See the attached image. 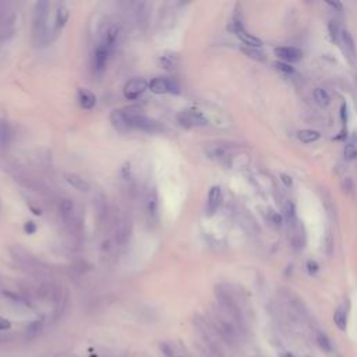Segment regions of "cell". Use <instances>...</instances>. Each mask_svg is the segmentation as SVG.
<instances>
[{
	"label": "cell",
	"instance_id": "7a4b0ae2",
	"mask_svg": "<svg viewBox=\"0 0 357 357\" xmlns=\"http://www.w3.org/2000/svg\"><path fill=\"white\" fill-rule=\"evenodd\" d=\"M49 1H37L32 13L31 39L35 48H42L52 41V31L49 28Z\"/></svg>",
	"mask_w": 357,
	"mask_h": 357
},
{
	"label": "cell",
	"instance_id": "f35d334b",
	"mask_svg": "<svg viewBox=\"0 0 357 357\" xmlns=\"http://www.w3.org/2000/svg\"><path fill=\"white\" fill-rule=\"evenodd\" d=\"M59 357H73V356H67V355H63V356H59Z\"/></svg>",
	"mask_w": 357,
	"mask_h": 357
},
{
	"label": "cell",
	"instance_id": "d4e9b609",
	"mask_svg": "<svg viewBox=\"0 0 357 357\" xmlns=\"http://www.w3.org/2000/svg\"><path fill=\"white\" fill-rule=\"evenodd\" d=\"M315 341L318 343V346L321 349L324 350V352H327V353H331L332 352V342H331V339L328 338L327 334H324V332H321V331H317V334H315Z\"/></svg>",
	"mask_w": 357,
	"mask_h": 357
},
{
	"label": "cell",
	"instance_id": "8d00e7d4",
	"mask_svg": "<svg viewBox=\"0 0 357 357\" xmlns=\"http://www.w3.org/2000/svg\"><path fill=\"white\" fill-rule=\"evenodd\" d=\"M272 219H274V223L276 225V226H281V225H282V216H279L278 213H274V218H272Z\"/></svg>",
	"mask_w": 357,
	"mask_h": 357
},
{
	"label": "cell",
	"instance_id": "ffe728a7",
	"mask_svg": "<svg viewBox=\"0 0 357 357\" xmlns=\"http://www.w3.org/2000/svg\"><path fill=\"white\" fill-rule=\"evenodd\" d=\"M159 60V64L167 71H173V70L177 69L179 66V54L175 53V52H163L158 57Z\"/></svg>",
	"mask_w": 357,
	"mask_h": 357
},
{
	"label": "cell",
	"instance_id": "7c38bea8",
	"mask_svg": "<svg viewBox=\"0 0 357 357\" xmlns=\"http://www.w3.org/2000/svg\"><path fill=\"white\" fill-rule=\"evenodd\" d=\"M275 54L285 61V63H297V61L302 60L303 57V52L302 49L295 48V46H281V48H276L274 51Z\"/></svg>",
	"mask_w": 357,
	"mask_h": 357
},
{
	"label": "cell",
	"instance_id": "7402d4cb",
	"mask_svg": "<svg viewBox=\"0 0 357 357\" xmlns=\"http://www.w3.org/2000/svg\"><path fill=\"white\" fill-rule=\"evenodd\" d=\"M160 349H162L163 355L166 357H190L186 353V350L177 349L175 345H172V343H163V345H160Z\"/></svg>",
	"mask_w": 357,
	"mask_h": 357
},
{
	"label": "cell",
	"instance_id": "6da1fadb",
	"mask_svg": "<svg viewBox=\"0 0 357 357\" xmlns=\"http://www.w3.org/2000/svg\"><path fill=\"white\" fill-rule=\"evenodd\" d=\"M110 123L114 130L120 133H129L131 130H137L143 133L155 134L163 130V126L158 120L148 117L140 106L114 109L110 114Z\"/></svg>",
	"mask_w": 357,
	"mask_h": 357
},
{
	"label": "cell",
	"instance_id": "44dd1931",
	"mask_svg": "<svg viewBox=\"0 0 357 357\" xmlns=\"http://www.w3.org/2000/svg\"><path fill=\"white\" fill-rule=\"evenodd\" d=\"M334 322L336 327L341 331H346L348 329V314L345 311L343 307H338L334 312Z\"/></svg>",
	"mask_w": 357,
	"mask_h": 357
},
{
	"label": "cell",
	"instance_id": "836d02e7",
	"mask_svg": "<svg viewBox=\"0 0 357 357\" xmlns=\"http://www.w3.org/2000/svg\"><path fill=\"white\" fill-rule=\"evenodd\" d=\"M10 327H11L10 321L0 317V331H7V329H10Z\"/></svg>",
	"mask_w": 357,
	"mask_h": 357
},
{
	"label": "cell",
	"instance_id": "9c48e42d",
	"mask_svg": "<svg viewBox=\"0 0 357 357\" xmlns=\"http://www.w3.org/2000/svg\"><path fill=\"white\" fill-rule=\"evenodd\" d=\"M148 85H150V83H147L145 78H141V77L131 78V80H129L127 83L124 84L123 95H124V98L127 99V101H136L148 90Z\"/></svg>",
	"mask_w": 357,
	"mask_h": 357
},
{
	"label": "cell",
	"instance_id": "d590c367",
	"mask_svg": "<svg viewBox=\"0 0 357 357\" xmlns=\"http://www.w3.org/2000/svg\"><path fill=\"white\" fill-rule=\"evenodd\" d=\"M341 117H342L343 124H346V122H348V106L346 105H342V107H341Z\"/></svg>",
	"mask_w": 357,
	"mask_h": 357
},
{
	"label": "cell",
	"instance_id": "2e32d148",
	"mask_svg": "<svg viewBox=\"0 0 357 357\" xmlns=\"http://www.w3.org/2000/svg\"><path fill=\"white\" fill-rule=\"evenodd\" d=\"M64 179L73 189L81 191V193H88V191L91 190V184L87 182L83 176L77 175V173H66Z\"/></svg>",
	"mask_w": 357,
	"mask_h": 357
},
{
	"label": "cell",
	"instance_id": "cb8c5ba5",
	"mask_svg": "<svg viewBox=\"0 0 357 357\" xmlns=\"http://www.w3.org/2000/svg\"><path fill=\"white\" fill-rule=\"evenodd\" d=\"M283 215H285V219H286L289 225H292V226L296 225V208H295V204H293L292 201H286V203H285V205H283Z\"/></svg>",
	"mask_w": 357,
	"mask_h": 357
},
{
	"label": "cell",
	"instance_id": "603a6c76",
	"mask_svg": "<svg viewBox=\"0 0 357 357\" xmlns=\"http://www.w3.org/2000/svg\"><path fill=\"white\" fill-rule=\"evenodd\" d=\"M297 137L304 144H311V143H315L317 140H319L321 134L317 130H302V131H299Z\"/></svg>",
	"mask_w": 357,
	"mask_h": 357
},
{
	"label": "cell",
	"instance_id": "277c9868",
	"mask_svg": "<svg viewBox=\"0 0 357 357\" xmlns=\"http://www.w3.org/2000/svg\"><path fill=\"white\" fill-rule=\"evenodd\" d=\"M10 253H11V257H13L15 262L21 266L23 269H25L28 274L38 276V278H42V276H46V275L49 274L48 268L38 258H35L30 251L23 249L21 246H18V244L13 246L10 249Z\"/></svg>",
	"mask_w": 357,
	"mask_h": 357
},
{
	"label": "cell",
	"instance_id": "4fadbf2b",
	"mask_svg": "<svg viewBox=\"0 0 357 357\" xmlns=\"http://www.w3.org/2000/svg\"><path fill=\"white\" fill-rule=\"evenodd\" d=\"M222 203V190L219 186H212L208 191V200H206V212L209 216L218 211Z\"/></svg>",
	"mask_w": 357,
	"mask_h": 357
},
{
	"label": "cell",
	"instance_id": "f1b7e54d",
	"mask_svg": "<svg viewBox=\"0 0 357 357\" xmlns=\"http://www.w3.org/2000/svg\"><path fill=\"white\" fill-rule=\"evenodd\" d=\"M275 67L276 69L279 70V71H282L283 74H295V69L290 66V64H288V63H285V61H276L275 63Z\"/></svg>",
	"mask_w": 357,
	"mask_h": 357
},
{
	"label": "cell",
	"instance_id": "5bb4252c",
	"mask_svg": "<svg viewBox=\"0 0 357 357\" xmlns=\"http://www.w3.org/2000/svg\"><path fill=\"white\" fill-rule=\"evenodd\" d=\"M150 3H136L134 4V10H133V14H134V20L140 28H145L147 24L150 21Z\"/></svg>",
	"mask_w": 357,
	"mask_h": 357
},
{
	"label": "cell",
	"instance_id": "9a60e30c",
	"mask_svg": "<svg viewBox=\"0 0 357 357\" xmlns=\"http://www.w3.org/2000/svg\"><path fill=\"white\" fill-rule=\"evenodd\" d=\"M77 101H78L80 106L85 110H91L97 105V97L85 88H80L77 91Z\"/></svg>",
	"mask_w": 357,
	"mask_h": 357
},
{
	"label": "cell",
	"instance_id": "3957f363",
	"mask_svg": "<svg viewBox=\"0 0 357 357\" xmlns=\"http://www.w3.org/2000/svg\"><path fill=\"white\" fill-rule=\"evenodd\" d=\"M59 213L63 220L64 228L67 229L70 235L81 236L83 233V220L77 211V206L71 198H61L59 201Z\"/></svg>",
	"mask_w": 357,
	"mask_h": 357
},
{
	"label": "cell",
	"instance_id": "74e56055",
	"mask_svg": "<svg viewBox=\"0 0 357 357\" xmlns=\"http://www.w3.org/2000/svg\"><path fill=\"white\" fill-rule=\"evenodd\" d=\"M279 357H295V355H292L290 352H282Z\"/></svg>",
	"mask_w": 357,
	"mask_h": 357
},
{
	"label": "cell",
	"instance_id": "83f0119b",
	"mask_svg": "<svg viewBox=\"0 0 357 357\" xmlns=\"http://www.w3.org/2000/svg\"><path fill=\"white\" fill-rule=\"evenodd\" d=\"M343 153H345V159L346 160H353L357 158V148L355 144H346L345 145V150H343Z\"/></svg>",
	"mask_w": 357,
	"mask_h": 357
},
{
	"label": "cell",
	"instance_id": "5b68a950",
	"mask_svg": "<svg viewBox=\"0 0 357 357\" xmlns=\"http://www.w3.org/2000/svg\"><path fill=\"white\" fill-rule=\"evenodd\" d=\"M176 120L182 127L189 130L197 129V127H205L208 124V119H206L205 114L196 107L182 109L176 116Z\"/></svg>",
	"mask_w": 357,
	"mask_h": 357
},
{
	"label": "cell",
	"instance_id": "8fae6325",
	"mask_svg": "<svg viewBox=\"0 0 357 357\" xmlns=\"http://www.w3.org/2000/svg\"><path fill=\"white\" fill-rule=\"evenodd\" d=\"M70 10L66 6V3H57L56 4V11H54V23L52 28V37H57L60 34L63 28L66 27V24L69 21Z\"/></svg>",
	"mask_w": 357,
	"mask_h": 357
},
{
	"label": "cell",
	"instance_id": "30bf717a",
	"mask_svg": "<svg viewBox=\"0 0 357 357\" xmlns=\"http://www.w3.org/2000/svg\"><path fill=\"white\" fill-rule=\"evenodd\" d=\"M145 212L151 222H156L159 216V196L155 187H150L145 193Z\"/></svg>",
	"mask_w": 357,
	"mask_h": 357
},
{
	"label": "cell",
	"instance_id": "e575fe53",
	"mask_svg": "<svg viewBox=\"0 0 357 357\" xmlns=\"http://www.w3.org/2000/svg\"><path fill=\"white\" fill-rule=\"evenodd\" d=\"M281 180L282 183L286 186V187H292V184H293V180H292V177L288 175H281Z\"/></svg>",
	"mask_w": 357,
	"mask_h": 357
},
{
	"label": "cell",
	"instance_id": "ba28073f",
	"mask_svg": "<svg viewBox=\"0 0 357 357\" xmlns=\"http://www.w3.org/2000/svg\"><path fill=\"white\" fill-rule=\"evenodd\" d=\"M151 92L156 95H165V94H179L180 92V85L175 78L170 77H155L151 80L148 85Z\"/></svg>",
	"mask_w": 357,
	"mask_h": 357
},
{
	"label": "cell",
	"instance_id": "52a82bcc",
	"mask_svg": "<svg viewBox=\"0 0 357 357\" xmlns=\"http://www.w3.org/2000/svg\"><path fill=\"white\" fill-rule=\"evenodd\" d=\"M112 54H113V52L105 45H102V44L97 45L94 54H92V73H94V76L101 77L106 71L107 63L110 60Z\"/></svg>",
	"mask_w": 357,
	"mask_h": 357
},
{
	"label": "cell",
	"instance_id": "d6a6232c",
	"mask_svg": "<svg viewBox=\"0 0 357 357\" xmlns=\"http://www.w3.org/2000/svg\"><path fill=\"white\" fill-rule=\"evenodd\" d=\"M327 4L329 6V7H332L334 10H336L338 13L343 11V6H342V3H341V1H327Z\"/></svg>",
	"mask_w": 357,
	"mask_h": 357
},
{
	"label": "cell",
	"instance_id": "f546056e",
	"mask_svg": "<svg viewBox=\"0 0 357 357\" xmlns=\"http://www.w3.org/2000/svg\"><path fill=\"white\" fill-rule=\"evenodd\" d=\"M243 52L246 54H249V56L253 57V59H255V60H259V61L264 60V54L261 53V52H258L257 49H254V48H246V49H243Z\"/></svg>",
	"mask_w": 357,
	"mask_h": 357
},
{
	"label": "cell",
	"instance_id": "8992f818",
	"mask_svg": "<svg viewBox=\"0 0 357 357\" xmlns=\"http://www.w3.org/2000/svg\"><path fill=\"white\" fill-rule=\"evenodd\" d=\"M230 31H232L236 37L240 39L247 48L259 49V48H262V45H264L261 39L254 37L253 34H250L249 31L244 28L243 20H242V17L239 14V11H236L235 15H233V20H232V23H230Z\"/></svg>",
	"mask_w": 357,
	"mask_h": 357
},
{
	"label": "cell",
	"instance_id": "ac0fdd59",
	"mask_svg": "<svg viewBox=\"0 0 357 357\" xmlns=\"http://www.w3.org/2000/svg\"><path fill=\"white\" fill-rule=\"evenodd\" d=\"M341 46L343 48L345 54L349 57L350 61H355L356 59V46L355 41L349 31H342V39H341Z\"/></svg>",
	"mask_w": 357,
	"mask_h": 357
},
{
	"label": "cell",
	"instance_id": "e0dca14e",
	"mask_svg": "<svg viewBox=\"0 0 357 357\" xmlns=\"http://www.w3.org/2000/svg\"><path fill=\"white\" fill-rule=\"evenodd\" d=\"M205 155L209 159L223 160L229 155V147L223 144H209L205 148Z\"/></svg>",
	"mask_w": 357,
	"mask_h": 357
},
{
	"label": "cell",
	"instance_id": "4dcf8cb0",
	"mask_svg": "<svg viewBox=\"0 0 357 357\" xmlns=\"http://www.w3.org/2000/svg\"><path fill=\"white\" fill-rule=\"evenodd\" d=\"M318 271H319V265L315 262V261H312V259L307 261V272H308V274L312 276V275L317 274Z\"/></svg>",
	"mask_w": 357,
	"mask_h": 357
},
{
	"label": "cell",
	"instance_id": "484cf974",
	"mask_svg": "<svg viewBox=\"0 0 357 357\" xmlns=\"http://www.w3.org/2000/svg\"><path fill=\"white\" fill-rule=\"evenodd\" d=\"M314 98H315V101H317V103H318L319 106L327 107L331 105V97H329V94H328L325 90H322V88H317V90L314 91Z\"/></svg>",
	"mask_w": 357,
	"mask_h": 357
},
{
	"label": "cell",
	"instance_id": "4316f807",
	"mask_svg": "<svg viewBox=\"0 0 357 357\" xmlns=\"http://www.w3.org/2000/svg\"><path fill=\"white\" fill-rule=\"evenodd\" d=\"M328 30H329V34H331V38L334 41L336 45L341 46V39H342V30L339 27V24L336 21H331L328 24Z\"/></svg>",
	"mask_w": 357,
	"mask_h": 357
},
{
	"label": "cell",
	"instance_id": "1f68e13d",
	"mask_svg": "<svg viewBox=\"0 0 357 357\" xmlns=\"http://www.w3.org/2000/svg\"><path fill=\"white\" fill-rule=\"evenodd\" d=\"M24 230H25V233H28V235H34V233L37 232V225H35L32 220H28V222H25V225H24Z\"/></svg>",
	"mask_w": 357,
	"mask_h": 357
},
{
	"label": "cell",
	"instance_id": "d6986e66",
	"mask_svg": "<svg viewBox=\"0 0 357 357\" xmlns=\"http://www.w3.org/2000/svg\"><path fill=\"white\" fill-rule=\"evenodd\" d=\"M13 141V129L6 119H0V148L6 150Z\"/></svg>",
	"mask_w": 357,
	"mask_h": 357
}]
</instances>
